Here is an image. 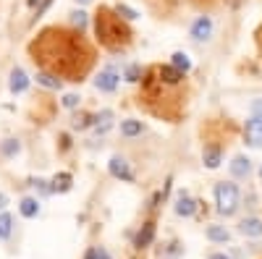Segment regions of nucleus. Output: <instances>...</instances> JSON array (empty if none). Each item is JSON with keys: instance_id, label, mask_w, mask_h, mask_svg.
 Here are the masks:
<instances>
[{"instance_id": "f257e3e1", "label": "nucleus", "mask_w": 262, "mask_h": 259, "mask_svg": "<svg viewBox=\"0 0 262 259\" xmlns=\"http://www.w3.org/2000/svg\"><path fill=\"white\" fill-rule=\"evenodd\" d=\"M32 53H34V60H39L53 74L71 76V79L84 76L86 68L92 66L90 45L81 37L63 29H45L32 45Z\"/></svg>"}, {"instance_id": "f03ea898", "label": "nucleus", "mask_w": 262, "mask_h": 259, "mask_svg": "<svg viewBox=\"0 0 262 259\" xmlns=\"http://www.w3.org/2000/svg\"><path fill=\"white\" fill-rule=\"evenodd\" d=\"M95 32H97L102 45L111 48V50L123 48L126 42H128V37H131L128 27L121 21V16L116 11H111V8H100V13L95 18Z\"/></svg>"}, {"instance_id": "7ed1b4c3", "label": "nucleus", "mask_w": 262, "mask_h": 259, "mask_svg": "<svg viewBox=\"0 0 262 259\" xmlns=\"http://www.w3.org/2000/svg\"><path fill=\"white\" fill-rule=\"evenodd\" d=\"M215 204L221 215H233L238 209V189L236 183H226L221 181L215 186Z\"/></svg>"}, {"instance_id": "20e7f679", "label": "nucleus", "mask_w": 262, "mask_h": 259, "mask_svg": "<svg viewBox=\"0 0 262 259\" xmlns=\"http://www.w3.org/2000/svg\"><path fill=\"white\" fill-rule=\"evenodd\" d=\"M95 86H97L100 92H113L116 86H118V71H116L113 66L102 68V71L97 74V79H95Z\"/></svg>"}, {"instance_id": "39448f33", "label": "nucleus", "mask_w": 262, "mask_h": 259, "mask_svg": "<svg viewBox=\"0 0 262 259\" xmlns=\"http://www.w3.org/2000/svg\"><path fill=\"white\" fill-rule=\"evenodd\" d=\"M210 34H212V21L207 18V16H200L191 24V37L196 39V42H205V39H210Z\"/></svg>"}, {"instance_id": "423d86ee", "label": "nucleus", "mask_w": 262, "mask_h": 259, "mask_svg": "<svg viewBox=\"0 0 262 259\" xmlns=\"http://www.w3.org/2000/svg\"><path fill=\"white\" fill-rule=\"evenodd\" d=\"M244 136H247V144H249V147H262V118H252V121H247V131H244Z\"/></svg>"}, {"instance_id": "0eeeda50", "label": "nucleus", "mask_w": 262, "mask_h": 259, "mask_svg": "<svg viewBox=\"0 0 262 259\" xmlns=\"http://www.w3.org/2000/svg\"><path fill=\"white\" fill-rule=\"evenodd\" d=\"M107 170H111L116 178H123V181L134 178V176H131V170H128V162H126L123 157H111V162H107Z\"/></svg>"}, {"instance_id": "6e6552de", "label": "nucleus", "mask_w": 262, "mask_h": 259, "mask_svg": "<svg viewBox=\"0 0 262 259\" xmlns=\"http://www.w3.org/2000/svg\"><path fill=\"white\" fill-rule=\"evenodd\" d=\"M238 230H242L244 236H249V239H259L262 236V220L259 218H244L242 223H238Z\"/></svg>"}, {"instance_id": "1a4fd4ad", "label": "nucleus", "mask_w": 262, "mask_h": 259, "mask_svg": "<svg viewBox=\"0 0 262 259\" xmlns=\"http://www.w3.org/2000/svg\"><path fill=\"white\" fill-rule=\"evenodd\" d=\"M8 86H11V92H13V95L27 92V86H29V79H27V74L21 71V68H13V71H11V81H8Z\"/></svg>"}, {"instance_id": "9d476101", "label": "nucleus", "mask_w": 262, "mask_h": 259, "mask_svg": "<svg viewBox=\"0 0 262 259\" xmlns=\"http://www.w3.org/2000/svg\"><path fill=\"white\" fill-rule=\"evenodd\" d=\"M194 209H196V204H194V199L189 197V194L186 191L179 194V199H176V215H181V218H191Z\"/></svg>"}, {"instance_id": "9b49d317", "label": "nucleus", "mask_w": 262, "mask_h": 259, "mask_svg": "<svg viewBox=\"0 0 262 259\" xmlns=\"http://www.w3.org/2000/svg\"><path fill=\"white\" fill-rule=\"evenodd\" d=\"M249 170H252L249 157H244V155L233 157V162H231V173H233L236 178H247V176H249Z\"/></svg>"}, {"instance_id": "f8f14e48", "label": "nucleus", "mask_w": 262, "mask_h": 259, "mask_svg": "<svg viewBox=\"0 0 262 259\" xmlns=\"http://www.w3.org/2000/svg\"><path fill=\"white\" fill-rule=\"evenodd\" d=\"M155 71H158V76L163 79V84H170V86H176V84L184 79V74L176 71L173 66H160V68H155Z\"/></svg>"}, {"instance_id": "ddd939ff", "label": "nucleus", "mask_w": 262, "mask_h": 259, "mask_svg": "<svg viewBox=\"0 0 262 259\" xmlns=\"http://www.w3.org/2000/svg\"><path fill=\"white\" fill-rule=\"evenodd\" d=\"M18 209H21L24 218H37V215H39V202L34 197H24V199H21V204H18Z\"/></svg>"}, {"instance_id": "4468645a", "label": "nucleus", "mask_w": 262, "mask_h": 259, "mask_svg": "<svg viewBox=\"0 0 262 259\" xmlns=\"http://www.w3.org/2000/svg\"><path fill=\"white\" fill-rule=\"evenodd\" d=\"M111 126H113V110H102L100 115H95V131L97 134H105Z\"/></svg>"}, {"instance_id": "2eb2a0df", "label": "nucleus", "mask_w": 262, "mask_h": 259, "mask_svg": "<svg viewBox=\"0 0 262 259\" xmlns=\"http://www.w3.org/2000/svg\"><path fill=\"white\" fill-rule=\"evenodd\" d=\"M152 239H155V225L147 223V225L137 233V246H139V249H142V246H149V244H152Z\"/></svg>"}, {"instance_id": "dca6fc26", "label": "nucleus", "mask_w": 262, "mask_h": 259, "mask_svg": "<svg viewBox=\"0 0 262 259\" xmlns=\"http://www.w3.org/2000/svg\"><path fill=\"white\" fill-rule=\"evenodd\" d=\"M207 239H210V241H217V244H226V241L231 239V233H228L223 225H210V228H207Z\"/></svg>"}, {"instance_id": "f3484780", "label": "nucleus", "mask_w": 262, "mask_h": 259, "mask_svg": "<svg viewBox=\"0 0 262 259\" xmlns=\"http://www.w3.org/2000/svg\"><path fill=\"white\" fill-rule=\"evenodd\" d=\"M37 84L48 86V89H58L60 86V79L55 74H48V71H37Z\"/></svg>"}, {"instance_id": "a211bd4d", "label": "nucleus", "mask_w": 262, "mask_h": 259, "mask_svg": "<svg viewBox=\"0 0 262 259\" xmlns=\"http://www.w3.org/2000/svg\"><path fill=\"white\" fill-rule=\"evenodd\" d=\"M170 66L176 68V71H181V74H186V71L191 68V60H189V55H186V53H173Z\"/></svg>"}, {"instance_id": "6ab92c4d", "label": "nucleus", "mask_w": 262, "mask_h": 259, "mask_svg": "<svg viewBox=\"0 0 262 259\" xmlns=\"http://www.w3.org/2000/svg\"><path fill=\"white\" fill-rule=\"evenodd\" d=\"M121 134L123 136H137V134H142V121H123L121 123Z\"/></svg>"}, {"instance_id": "aec40b11", "label": "nucleus", "mask_w": 262, "mask_h": 259, "mask_svg": "<svg viewBox=\"0 0 262 259\" xmlns=\"http://www.w3.org/2000/svg\"><path fill=\"white\" fill-rule=\"evenodd\" d=\"M205 165L207 168H217V165H221V149H217V147L205 149Z\"/></svg>"}, {"instance_id": "412c9836", "label": "nucleus", "mask_w": 262, "mask_h": 259, "mask_svg": "<svg viewBox=\"0 0 262 259\" xmlns=\"http://www.w3.org/2000/svg\"><path fill=\"white\" fill-rule=\"evenodd\" d=\"M11 230H13V218L8 212H3V215H0V239H8Z\"/></svg>"}, {"instance_id": "4be33fe9", "label": "nucleus", "mask_w": 262, "mask_h": 259, "mask_svg": "<svg viewBox=\"0 0 262 259\" xmlns=\"http://www.w3.org/2000/svg\"><path fill=\"white\" fill-rule=\"evenodd\" d=\"M71 189V176L69 173H60V176L53 178V191H69Z\"/></svg>"}, {"instance_id": "5701e85b", "label": "nucleus", "mask_w": 262, "mask_h": 259, "mask_svg": "<svg viewBox=\"0 0 262 259\" xmlns=\"http://www.w3.org/2000/svg\"><path fill=\"white\" fill-rule=\"evenodd\" d=\"M71 24L79 27V29H84V27H86V13H84V11H74V13H71Z\"/></svg>"}, {"instance_id": "b1692460", "label": "nucleus", "mask_w": 262, "mask_h": 259, "mask_svg": "<svg viewBox=\"0 0 262 259\" xmlns=\"http://www.w3.org/2000/svg\"><path fill=\"white\" fill-rule=\"evenodd\" d=\"M79 105V95H74V92H69L63 97V107H69V110H74V107Z\"/></svg>"}, {"instance_id": "393cba45", "label": "nucleus", "mask_w": 262, "mask_h": 259, "mask_svg": "<svg viewBox=\"0 0 262 259\" xmlns=\"http://www.w3.org/2000/svg\"><path fill=\"white\" fill-rule=\"evenodd\" d=\"M126 79H128V81H139V79H142V68H139V66H128V68H126Z\"/></svg>"}, {"instance_id": "a878e982", "label": "nucleus", "mask_w": 262, "mask_h": 259, "mask_svg": "<svg viewBox=\"0 0 262 259\" xmlns=\"http://www.w3.org/2000/svg\"><path fill=\"white\" fill-rule=\"evenodd\" d=\"M116 13H118V16H123V18H137V11H131L128 6H118V8H116Z\"/></svg>"}, {"instance_id": "bb28decb", "label": "nucleus", "mask_w": 262, "mask_h": 259, "mask_svg": "<svg viewBox=\"0 0 262 259\" xmlns=\"http://www.w3.org/2000/svg\"><path fill=\"white\" fill-rule=\"evenodd\" d=\"M3 152H6V155H16V152H18V142L8 139V142L3 144Z\"/></svg>"}, {"instance_id": "cd10ccee", "label": "nucleus", "mask_w": 262, "mask_h": 259, "mask_svg": "<svg viewBox=\"0 0 262 259\" xmlns=\"http://www.w3.org/2000/svg\"><path fill=\"white\" fill-rule=\"evenodd\" d=\"M34 189H37L39 194H50V191H53V186H48V181H42V178L34 181Z\"/></svg>"}, {"instance_id": "c85d7f7f", "label": "nucleus", "mask_w": 262, "mask_h": 259, "mask_svg": "<svg viewBox=\"0 0 262 259\" xmlns=\"http://www.w3.org/2000/svg\"><path fill=\"white\" fill-rule=\"evenodd\" d=\"M249 110H252V118H262V100H254Z\"/></svg>"}, {"instance_id": "c756f323", "label": "nucleus", "mask_w": 262, "mask_h": 259, "mask_svg": "<svg viewBox=\"0 0 262 259\" xmlns=\"http://www.w3.org/2000/svg\"><path fill=\"white\" fill-rule=\"evenodd\" d=\"M74 126H76V128H86V126H90V115H81V118H76V121H74Z\"/></svg>"}, {"instance_id": "7c9ffc66", "label": "nucleus", "mask_w": 262, "mask_h": 259, "mask_svg": "<svg viewBox=\"0 0 262 259\" xmlns=\"http://www.w3.org/2000/svg\"><path fill=\"white\" fill-rule=\"evenodd\" d=\"M48 6H50V0H45V3H42V8H39V11H37V18H39V16H42V13H45V8H48Z\"/></svg>"}, {"instance_id": "2f4dec72", "label": "nucleus", "mask_w": 262, "mask_h": 259, "mask_svg": "<svg viewBox=\"0 0 262 259\" xmlns=\"http://www.w3.org/2000/svg\"><path fill=\"white\" fill-rule=\"evenodd\" d=\"M210 259H231V256H226V254H212Z\"/></svg>"}, {"instance_id": "473e14b6", "label": "nucleus", "mask_w": 262, "mask_h": 259, "mask_svg": "<svg viewBox=\"0 0 262 259\" xmlns=\"http://www.w3.org/2000/svg\"><path fill=\"white\" fill-rule=\"evenodd\" d=\"M6 204V194H0V207H3Z\"/></svg>"}, {"instance_id": "72a5a7b5", "label": "nucleus", "mask_w": 262, "mask_h": 259, "mask_svg": "<svg viewBox=\"0 0 262 259\" xmlns=\"http://www.w3.org/2000/svg\"><path fill=\"white\" fill-rule=\"evenodd\" d=\"M76 3H90V0H76Z\"/></svg>"}, {"instance_id": "f704fd0d", "label": "nucleus", "mask_w": 262, "mask_h": 259, "mask_svg": "<svg viewBox=\"0 0 262 259\" xmlns=\"http://www.w3.org/2000/svg\"><path fill=\"white\" fill-rule=\"evenodd\" d=\"M259 176H262V165H259Z\"/></svg>"}]
</instances>
